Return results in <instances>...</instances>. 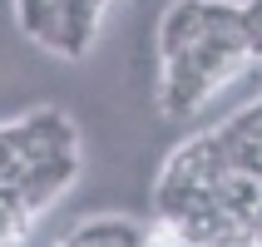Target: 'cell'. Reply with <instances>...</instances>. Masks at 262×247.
<instances>
[{
	"instance_id": "obj_1",
	"label": "cell",
	"mask_w": 262,
	"mask_h": 247,
	"mask_svg": "<svg viewBox=\"0 0 262 247\" xmlns=\"http://www.w3.org/2000/svg\"><path fill=\"white\" fill-rule=\"evenodd\" d=\"M15 144L30 163L50 159V153H79V129L64 109H35V114L15 119Z\"/></svg>"
},
{
	"instance_id": "obj_2",
	"label": "cell",
	"mask_w": 262,
	"mask_h": 247,
	"mask_svg": "<svg viewBox=\"0 0 262 247\" xmlns=\"http://www.w3.org/2000/svg\"><path fill=\"white\" fill-rule=\"evenodd\" d=\"M79 168H84V163H79V153H50V159H35V163H30L25 173H20V183H15V188H20L25 208L40 218L45 208H55L59 198L74 188Z\"/></svg>"
},
{
	"instance_id": "obj_3",
	"label": "cell",
	"mask_w": 262,
	"mask_h": 247,
	"mask_svg": "<svg viewBox=\"0 0 262 247\" xmlns=\"http://www.w3.org/2000/svg\"><path fill=\"white\" fill-rule=\"evenodd\" d=\"M203 35H208V0H173L159 20V64L188 55Z\"/></svg>"
},
{
	"instance_id": "obj_4",
	"label": "cell",
	"mask_w": 262,
	"mask_h": 247,
	"mask_svg": "<svg viewBox=\"0 0 262 247\" xmlns=\"http://www.w3.org/2000/svg\"><path fill=\"white\" fill-rule=\"evenodd\" d=\"M30 228H35V213L25 208L15 183H0V247H25Z\"/></svg>"
},
{
	"instance_id": "obj_5",
	"label": "cell",
	"mask_w": 262,
	"mask_h": 247,
	"mask_svg": "<svg viewBox=\"0 0 262 247\" xmlns=\"http://www.w3.org/2000/svg\"><path fill=\"white\" fill-rule=\"evenodd\" d=\"M243 40H248V55L262 59V0H243Z\"/></svg>"
},
{
	"instance_id": "obj_6",
	"label": "cell",
	"mask_w": 262,
	"mask_h": 247,
	"mask_svg": "<svg viewBox=\"0 0 262 247\" xmlns=\"http://www.w3.org/2000/svg\"><path fill=\"white\" fill-rule=\"evenodd\" d=\"M252 247H262V208H257V218H252Z\"/></svg>"
}]
</instances>
